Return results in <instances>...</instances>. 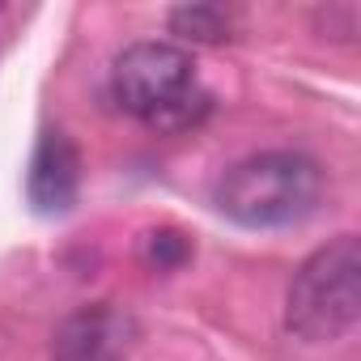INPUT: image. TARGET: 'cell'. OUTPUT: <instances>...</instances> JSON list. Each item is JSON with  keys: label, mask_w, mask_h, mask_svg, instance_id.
<instances>
[{"label": "cell", "mask_w": 361, "mask_h": 361, "mask_svg": "<svg viewBox=\"0 0 361 361\" xmlns=\"http://www.w3.org/2000/svg\"><path fill=\"white\" fill-rule=\"evenodd\" d=\"M323 200V166L298 149L251 153L221 174L213 204L243 230H281L306 221Z\"/></svg>", "instance_id": "cell-1"}, {"label": "cell", "mask_w": 361, "mask_h": 361, "mask_svg": "<svg viewBox=\"0 0 361 361\" xmlns=\"http://www.w3.org/2000/svg\"><path fill=\"white\" fill-rule=\"evenodd\" d=\"M361 314V243L353 234L319 247L289 281L285 327L298 340H340Z\"/></svg>", "instance_id": "cell-2"}, {"label": "cell", "mask_w": 361, "mask_h": 361, "mask_svg": "<svg viewBox=\"0 0 361 361\" xmlns=\"http://www.w3.org/2000/svg\"><path fill=\"white\" fill-rule=\"evenodd\" d=\"M192 90H196V64L192 51L178 43H132L115 56L111 98L145 123Z\"/></svg>", "instance_id": "cell-3"}, {"label": "cell", "mask_w": 361, "mask_h": 361, "mask_svg": "<svg viewBox=\"0 0 361 361\" xmlns=\"http://www.w3.org/2000/svg\"><path fill=\"white\" fill-rule=\"evenodd\" d=\"M140 340L132 310L115 302H90L51 331V361H128Z\"/></svg>", "instance_id": "cell-4"}, {"label": "cell", "mask_w": 361, "mask_h": 361, "mask_svg": "<svg viewBox=\"0 0 361 361\" xmlns=\"http://www.w3.org/2000/svg\"><path fill=\"white\" fill-rule=\"evenodd\" d=\"M81 196V153L68 132L43 128L30 170H26V200L39 217H64Z\"/></svg>", "instance_id": "cell-5"}, {"label": "cell", "mask_w": 361, "mask_h": 361, "mask_svg": "<svg viewBox=\"0 0 361 361\" xmlns=\"http://www.w3.org/2000/svg\"><path fill=\"white\" fill-rule=\"evenodd\" d=\"M166 26L178 43H192V47H217L234 39V18L221 5H178L170 9Z\"/></svg>", "instance_id": "cell-6"}, {"label": "cell", "mask_w": 361, "mask_h": 361, "mask_svg": "<svg viewBox=\"0 0 361 361\" xmlns=\"http://www.w3.org/2000/svg\"><path fill=\"white\" fill-rule=\"evenodd\" d=\"M140 259H145L153 272H174V268H183V264L192 259V238H188L183 230H170V226L149 230V234L140 238Z\"/></svg>", "instance_id": "cell-7"}, {"label": "cell", "mask_w": 361, "mask_h": 361, "mask_svg": "<svg viewBox=\"0 0 361 361\" xmlns=\"http://www.w3.org/2000/svg\"><path fill=\"white\" fill-rule=\"evenodd\" d=\"M314 22H319V30H323L327 39H336V43H353V39H357V26H361L357 5H327V9L314 13Z\"/></svg>", "instance_id": "cell-8"}, {"label": "cell", "mask_w": 361, "mask_h": 361, "mask_svg": "<svg viewBox=\"0 0 361 361\" xmlns=\"http://www.w3.org/2000/svg\"><path fill=\"white\" fill-rule=\"evenodd\" d=\"M0 9H5V5H0Z\"/></svg>", "instance_id": "cell-9"}]
</instances>
